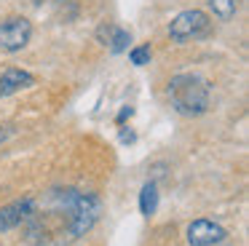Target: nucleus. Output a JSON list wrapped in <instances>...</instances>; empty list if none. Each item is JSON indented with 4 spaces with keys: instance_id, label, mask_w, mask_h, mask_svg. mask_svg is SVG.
<instances>
[{
    "instance_id": "obj_13",
    "label": "nucleus",
    "mask_w": 249,
    "mask_h": 246,
    "mask_svg": "<svg viewBox=\"0 0 249 246\" xmlns=\"http://www.w3.org/2000/svg\"><path fill=\"white\" fill-rule=\"evenodd\" d=\"M121 139H124V142H134V131H131V128H129V131H126V128H124V131H121Z\"/></svg>"
},
{
    "instance_id": "obj_1",
    "label": "nucleus",
    "mask_w": 249,
    "mask_h": 246,
    "mask_svg": "<svg viewBox=\"0 0 249 246\" xmlns=\"http://www.w3.org/2000/svg\"><path fill=\"white\" fill-rule=\"evenodd\" d=\"M166 94H169L172 107L179 115L193 118V115L206 112V107H209V83L193 72L174 75L166 86Z\"/></svg>"
},
{
    "instance_id": "obj_7",
    "label": "nucleus",
    "mask_w": 249,
    "mask_h": 246,
    "mask_svg": "<svg viewBox=\"0 0 249 246\" xmlns=\"http://www.w3.org/2000/svg\"><path fill=\"white\" fill-rule=\"evenodd\" d=\"M35 83V75L27 72V70H19V67H8L3 70L0 75V96H11L22 88H30Z\"/></svg>"
},
{
    "instance_id": "obj_9",
    "label": "nucleus",
    "mask_w": 249,
    "mask_h": 246,
    "mask_svg": "<svg viewBox=\"0 0 249 246\" xmlns=\"http://www.w3.org/2000/svg\"><path fill=\"white\" fill-rule=\"evenodd\" d=\"M206 3H209L212 14H214L217 19H222V21L233 19L236 11H238V0H206Z\"/></svg>"
},
{
    "instance_id": "obj_11",
    "label": "nucleus",
    "mask_w": 249,
    "mask_h": 246,
    "mask_svg": "<svg viewBox=\"0 0 249 246\" xmlns=\"http://www.w3.org/2000/svg\"><path fill=\"white\" fill-rule=\"evenodd\" d=\"M150 56H153V51H150V46H147V43L129 51V59H131V64H134V67H145V64H150Z\"/></svg>"
},
{
    "instance_id": "obj_3",
    "label": "nucleus",
    "mask_w": 249,
    "mask_h": 246,
    "mask_svg": "<svg viewBox=\"0 0 249 246\" xmlns=\"http://www.w3.org/2000/svg\"><path fill=\"white\" fill-rule=\"evenodd\" d=\"M209 30H212L209 16L198 8L182 11L169 21V37L174 43H188V40H196V37H204Z\"/></svg>"
},
{
    "instance_id": "obj_8",
    "label": "nucleus",
    "mask_w": 249,
    "mask_h": 246,
    "mask_svg": "<svg viewBox=\"0 0 249 246\" xmlns=\"http://www.w3.org/2000/svg\"><path fill=\"white\" fill-rule=\"evenodd\" d=\"M156 209H158V187H156V182H147L140 193V211L145 217H153Z\"/></svg>"
},
{
    "instance_id": "obj_10",
    "label": "nucleus",
    "mask_w": 249,
    "mask_h": 246,
    "mask_svg": "<svg viewBox=\"0 0 249 246\" xmlns=\"http://www.w3.org/2000/svg\"><path fill=\"white\" fill-rule=\"evenodd\" d=\"M129 43H131V35L126 30H121V27H115L113 30V35H110V51L113 53H121V51H126V48H129Z\"/></svg>"
},
{
    "instance_id": "obj_12",
    "label": "nucleus",
    "mask_w": 249,
    "mask_h": 246,
    "mask_svg": "<svg viewBox=\"0 0 249 246\" xmlns=\"http://www.w3.org/2000/svg\"><path fill=\"white\" fill-rule=\"evenodd\" d=\"M134 115V107H124V110H121V115H118V123H124L126 118H131Z\"/></svg>"
},
{
    "instance_id": "obj_5",
    "label": "nucleus",
    "mask_w": 249,
    "mask_h": 246,
    "mask_svg": "<svg viewBox=\"0 0 249 246\" xmlns=\"http://www.w3.org/2000/svg\"><path fill=\"white\" fill-rule=\"evenodd\" d=\"M225 241V230L212 219H196L188 225V244L190 246H214Z\"/></svg>"
},
{
    "instance_id": "obj_4",
    "label": "nucleus",
    "mask_w": 249,
    "mask_h": 246,
    "mask_svg": "<svg viewBox=\"0 0 249 246\" xmlns=\"http://www.w3.org/2000/svg\"><path fill=\"white\" fill-rule=\"evenodd\" d=\"M33 37V21L24 16H11V19L0 21V51L6 53H17Z\"/></svg>"
},
{
    "instance_id": "obj_6",
    "label": "nucleus",
    "mask_w": 249,
    "mask_h": 246,
    "mask_svg": "<svg viewBox=\"0 0 249 246\" xmlns=\"http://www.w3.org/2000/svg\"><path fill=\"white\" fill-rule=\"evenodd\" d=\"M35 214V201L33 198H22V201H14L8 206L0 209V230H14L17 225L27 222Z\"/></svg>"
},
{
    "instance_id": "obj_2",
    "label": "nucleus",
    "mask_w": 249,
    "mask_h": 246,
    "mask_svg": "<svg viewBox=\"0 0 249 246\" xmlns=\"http://www.w3.org/2000/svg\"><path fill=\"white\" fill-rule=\"evenodd\" d=\"M65 206L70 209V233L72 235H83L86 230L94 228V222L99 219L102 203L97 195L91 193H75V190H65Z\"/></svg>"
}]
</instances>
